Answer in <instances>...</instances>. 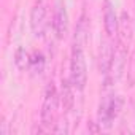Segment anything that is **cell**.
<instances>
[{"label": "cell", "instance_id": "cell-2", "mask_svg": "<svg viewBox=\"0 0 135 135\" xmlns=\"http://www.w3.org/2000/svg\"><path fill=\"white\" fill-rule=\"evenodd\" d=\"M84 48L73 45L72 48V60H70V80L78 91H83L88 83V69L84 59Z\"/></svg>", "mask_w": 135, "mask_h": 135}, {"label": "cell", "instance_id": "cell-10", "mask_svg": "<svg viewBox=\"0 0 135 135\" xmlns=\"http://www.w3.org/2000/svg\"><path fill=\"white\" fill-rule=\"evenodd\" d=\"M132 32H133V27H132V21H130V16L127 11H122L121 16H119V24H118V37H119V41L121 43H129L132 40Z\"/></svg>", "mask_w": 135, "mask_h": 135}, {"label": "cell", "instance_id": "cell-6", "mask_svg": "<svg viewBox=\"0 0 135 135\" xmlns=\"http://www.w3.org/2000/svg\"><path fill=\"white\" fill-rule=\"evenodd\" d=\"M118 24H119V18L116 16L113 3L110 0H103V26L108 38H113L118 35Z\"/></svg>", "mask_w": 135, "mask_h": 135}, {"label": "cell", "instance_id": "cell-8", "mask_svg": "<svg viewBox=\"0 0 135 135\" xmlns=\"http://www.w3.org/2000/svg\"><path fill=\"white\" fill-rule=\"evenodd\" d=\"M73 83L70 78H62L60 81V107L64 111H70L75 105V95H73Z\"/></svg>", "mask_w": 135, "mask_h": 135}, {"label": "cell", "instance_id": "cell-9", "mask_svg": "<svg viewBox=\"0 0 135 135\" xmlns=\"http://www.w3.org/2000/svg\"><path fill=\"white\" fill-rule=\"evenodd\" d=\"M113 46L110 41H103L100 46V52H99V70L102 75H108L110 73V67H111V59H113Z\"/></svg>", "mask_w": 135, "mask_h": 135}, {"label": "cell", "instance_id": "cell-15", "mask_svg": "<svg viewBox=\"0 0 135 135\" xmlns=\"http://www.w3.org/2000/svg\"><path fill=\"white\" fill-rule=\"evenodd\" d=\"M52 132L54 133H69V122L65 119L64 121H59L52 126Z\"/></svg>", "mask_w": 135, "mask_h": 135}, {"label": "cell", "instance_id": "cell-3", "mask_svg": "<svg viewBox=\"0 0 135 135\" xmlns=\"http://www.w3.org/2000/svg\"><path fill=\"white\" fill-rule=\"evenodd\" d=\"M124 105V99L121 95H107L102 99L99 107V122L102 127L110 129L113 121L119 116Z\"/></svg>", "mask_w": 135, "mask_h": 135}, {"label": "cell", "instance_id": "cell-11", "mask_svg": "<svg viewBox=\"0 0 135 135\" xmlns=\"http://www.w3.org/2000/svg\"><path fill=\"white\" fill-rule=\"evenodd\" d=\"M88 35H89V24H88V18L86 15H81L78 24H76V30H75V40L73 45L84 48L88 43Z\"/></svg>", "mask_w": 135, "mask_h": 135}, {"label": "cell", "instance_id": "cell-4", "mask_svg": "<svg viewBox=\"0 0 135 135\" xmlns=\"http://www.w3.org/2000/svg\"><path fill=\"white\" fill-rule=\"evenodd\" d=\"M126 67H127V51L126 45L118 41V45L113 49V59H111V67H110V81H119L124 73H126Z\"/></svg>", "mask_w": 135, "mask_h": 135}, {"label": "cell", "instance_id": "cell-14", "mask_svg": "<svg viewBox=\"0 0 135 135\" xmlns=\"http://www.w3.org/2000/svg\"><path fill=\"white\" fill-rule=\"evenodd\" d=\"M127 84L132 88L135 86V48L129 57V67H127Z\"/></svg>", "mask_w": 135, "mask_h": 135}, {"label": "cell", "instance_id": "cell-7", "mask_svg": "<svg viewBox=\"0 0 135 135\" xmlns=\"http://www.w3.org/2000/svg\"><path fill=\"white\" fill-rule=\"evenodd\" d=\"M54 32H56V37L59 40L65 38L67 33H69V13L65 10V5L59 3L57 8H56V13H54Z\"/></svg>", "mask_w": 135, "mask_h": 135}, {"label": "cell", "instance_id": "cell-1", "mask_svg": "<svg viewBox=\"0 0 135 135\" xmlns=\"http://www.w3.org/2000/svg\"><path fill=\"white\" fill-rule=\"evenodd\" d=\"M60 105V95L54 86V83H49L45 89V97H43V105H41V124L46 129H51L56 124V116H57V108Z\"/></svg>", "mask_w": 135, "mask_h": 135}, {"label": "cell", "instance_id": "cell-12", "mask_svg": "<svg viewBox=\"0 0 135 135\" xmlns=\"http://www.w3.org/2000/svg\"><path fill=\"white\" fill-rule=\"evenodd\" d=\"M15 64L18 67V70H21V72L26 70L27 67L30 65V56H29V52L26 51L24 46H19L15 51Z\"/></svg>", "mask_w": 135, "mask_h": 135}, {"label": "cell", "instance_id": "cell-13", "mask_svg": "<svg viewBox=\"0 0 135 135\" xmlns=\"http://www.w3.org/2000/svg\"><path fill=\"white\" fill-rule=\"evenodd\" d=\"M30 69L33 73H41L45 69V56L40 51H35L30 56Z\"/></svg>", "mask_w": 135, "mask_h": 135}, {"label": "cell", "instance_id": "cell-16", "mask_svg": "<svg viewBox=\"0 0 135 135\" xmlns=\"http://www.w3.org/2000/svg\"><path fill=\"white\" fill-rule=\"evenodd\" d=\"M88 130H89L91 133H99V132L102 130V126H100V122L89 121V124H88Z\"/></svg>", "mask_w": 135, "mask_h": 135}, {"label": "cell", "instance_id": "cell-5", "mask_svg": "<svg viewBox=\"0 0 135 135\" xmlns=\"http://www.w3.org/2000/svg\"><path fill=\"white\" fill-rule=\"evenodd\" d=\"M30 29L33 37H43L45 30H46V7L41 0L32 7L30 10Z\"/></svg>", "mask_w": 135, "mask_h": 135}]
</instances>
